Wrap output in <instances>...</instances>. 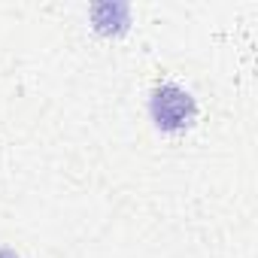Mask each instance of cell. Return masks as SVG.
<instances>
[{"mask_svg":"<svg viewBox=\"0 0 258 258\" xmlns=\"http://www.w3.org/2000/svg\"><path fill=\"white\" fill-rule=\"evenodd\" d=\"M0 258H16L13 252H7V249H0Z\"/></svg>","mask_w":258,"mask_h":258,"instance_id":"7a4b0ae2","label":"cell"},{"mask_svg":"<svg viewBox=\"0 0 258 258\" xmlns=\"http://www.w3.org/2000/svg\"><path fill=\"white\" fill-rule=\"evenodd\" d=\"M152 115H155L158 127H164V131H179V127H185L195 118V103L182 88L164 85L152 97Z\"/></svg>","mask_w":258,"mask_h":258,"instance_id":"6da1fadb","label":"cell"}]
</instances>
